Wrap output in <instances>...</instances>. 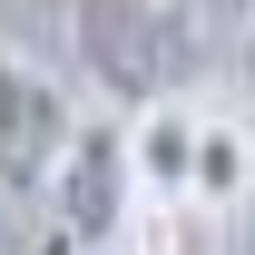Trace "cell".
Segmentation results:
<instances>
[{
  "label": "cell",
  "instance_id": "cell-1",
  "mask_svg": "<svg viewBox=\"0 0 255 255\" xmlns=\"http://www.w3.org/2000/svg\"><path fill=\"white\" fill-rule=\"evenodd\" d=\"M69 49L89 69V89L128 118H147L177 98L196 39H187V0H69Z\"/></svg>",
  "mask_w": 255,
  "mask_h": 255
},
{
  "label": "cell",
  "instance_id": "cell-2",
  "mask_svg": "<svg viewBox=\"0 0 255 255\" xmlns=\"http://www.w3.org/2000/svg\"><path fill=\"white\" fill-rule=\"evenodd\" d=\"M39 206H49V255H89V246H108V236H128L137 206H147V196H137V157H128V128L89 118Z\"/></svg>",
  "mask_w": 255,
  "mask_h": 255
},
{
  "label": "cell",
  "instance_id": "cell-3",
  "mask_svg": "<svg viewBox=\"0 0 255 255\" xmlns=\"http://www.w3.org/2000/svg\"><path fill=\"white\" fill-rule=\"evenodd\" d=\"M79 128L89 118L69 108V89L49 69H30L20 49H0V196L39 206L49 177L69 167V147H79Z\"/></svg>",
  "mask_w": 255,
  "mask_h": 255
},
{
  "label": "cell",
  "instance_id": "cell-4",
  "mask_svg": "<svg viewBox=\"0 0 255 255\" xmlns=\"http://www.w3.org/2000/svg\"><path fill=\"white\" fill-rule=\"evenodd\" d=\"M196 118L206 108L167 98V108H147L128 128V157H137V196L147 206H187V187H196Z\"/></svg>",
  "mask_w": 255,
  "mask_h": 255
},
{
  "label": "cell",
  "instance_id": "cell-5",
  "mask_svg": "<svg viewBox=\"0 0 255 255\" xmlns=\"http://www.w3.org/2000/svg\"><path fill=\"white\" fill-rule=\"evenodd\" d=\"M246 187H255V128L206 108V118H196V187H187V206L196 216H226Z\"/></svg>",
  "mask_w": 255,
  "mask_h": 255
},
{
  "label": "cell",
  "instance_id": "cell-6",
  "mask_svg": "<svg viewBox=\"0 0 255 255\" xmlns=\"http://www.w3.org/2000/svg\"><path fill=\"white\" fill-rule=\"evenodd\" d=\"M128 255H206V226H196V206H137V226H128Z\"/></svg>",
  "mask_w": 255,
  "mask_h": 255
},
{
  "label": "cell",
  "instance_id": "cell-7",
  "mask_svg": "<svg viewBox=\"0 0 255 255\" xmlns=\"http://www.w3.org/2000/svg\"><path fill=\"white\" fill-rule=\"evenodd\" d=\"M196 10H216V20H255V0H196Z\"/></svg>",
  "mask_w": 255,
  "mask_h": 255
},
{
  "label": "cell",
  "instance_id": "cell-8",
  "mask_svg": "<svg viewBox=\"0 0 255 255\" xmlns=\"http://www.w3.org/2000/svg\"><path fill=\"white\" fill-rule=\"evenodd\" d=\"M236 69H246V98H255V20H246V49H236Z\"/></svg>",
  "mask_w": 255,
  "mask_h": 255
}]
</instances>
